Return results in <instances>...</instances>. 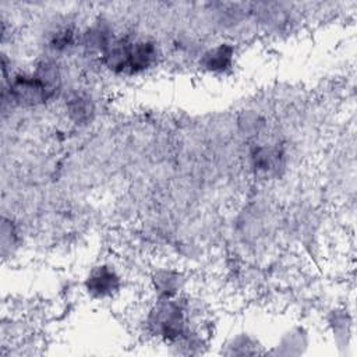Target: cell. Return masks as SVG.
Instances as JSON below:
<instances>
[{
  "label": "cell",
  "instance_id": "cell-2",
  "mask_svg": "<svg viewBox=\"0 0 357 357\" xmlns=\"http://www.w3.org/2000/svg\"><path fill=\"white\" fill-rule=\"evenodd\" d=\"M61 86V74L59 67L43 60L32 71H20L10 75L3 95L20 106H39L56 96Z\"/></svg>",
  "mask_w": 357,
  "mask_h": 357
},
{
  "label": "cell",
  "instance_id": "cell-3",
  "mask_svg": "<svg viewBox=\"0 0 357 357\" xmlns=\"http://www.w3.org/2000/svg\"><path fill=\"white\" fill-rule=\"evenodd\" d=\"M146 325L153 336L166 342H188L192 336L190 305L178 296L159 298L148 312Z\"/></svg>",
  "mask_w": 357,
  "mask_h": 357
},
{
  "label": "cell",
  "instance_id": "cell-6",
  "mask_svg": "<svg viewBox=\"0 0 357 357\" xmlns=\"http://www.w3.org/2000/svg\"><path fill=\"white\" fill-rule=\"evenodd\" d=\"M155 291L159 294V298H170L176 297L180 287V276L173 271H162L155 279Z\"/></svg>",
  "mask_w": 357,
  "mask_h": 357
},
{
  "label": "cell",
  "instance_id": "cell-4",
  "mask_svg": "<svg viewBox=\"0 0 357 357\" xmlns=\"http://www.w3.org/2000/svg\"><path fill=\"white\" fill-rule=\"evenodd\" d=\"M123 286L120 273L110 264H98L89 269L84 279L86 294L95 300L114 297Z\"/></svg>",
  "mask_w": 357,
  "mask_h": 357
},
{
  "label": "cell",
  "instance_id": "cell-5",
  "mask_svg": "<svg viewBox=\"0 0 357 357\" xmlns=\"http://www.w3.org/2000/svg\"><path fill=\"white\" fill-rule=\"evenodd\" d=\"M236 50L231 43L220 42L208 47L199 57V67L213 75H222L231 70Z\"/></svg>",
  "mask_w": 357,
  "mask_h": 357
},
{
  "label": "cell",
  "instance_id": "cell-1",
  "mask_svg": "<svg viewBox=\"0 0 357 357\" xmlns=\"http://www.w3.org/2000/svg\"><path fill=\"white\" fill-rule=\"evenodd\" d=\"M100 57L112 73L131 77L155 67L160 59V47L153 38L124 33L114 36Z\"/></svg>",
  "mask_w": 357,
  "mask_h": 357
},
{
  "label": "cell",
  "instance_id": "cell-7",
  "mask_svg": "<svg viewBox=\"0 0 357 357\" xmlns=\"http://www.w3.org/2000/svg\"><path fill=\"white\" fill-rule=\"evenodd\" d=\"M75 31L71 26H60L52 32L49 39V47L53 52H66L75 43Z\"/></svg>",
  "mask_w": 357,
  "mask_h": 357
},
{
  "label": "cell",
  "instance_id": "cell-8",
  "mask_svg": "<svg viewBox=\"0 0 357 357\" xmlns=\"http://www.w3.org/2000/svg\"><path fill=\"white\" fill-rule=\"evenodd\" d=\"M68 110H70L71 116H73L77 121L89 119V114L93 112L89 99H88V98H84V96H81V95H75V96H73V98L70 99Z\"/></svg>",
  "mask_w": 357,
  "mask_h": 357
}]
</instances>
